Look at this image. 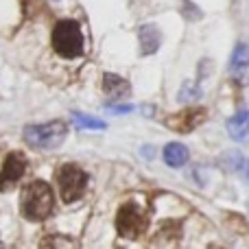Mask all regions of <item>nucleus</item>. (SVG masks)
Segmentation results:
<instances>
[{"instance_id":"2","label":"nucleus","mask_w":249,"mask_h":249,"mask_svg":"<svg viewBox=\"0 0 249 249\" xmlns=\"http://www.w3.org/2000/svg\"><path fill=\"white\" fill-rule=\"evenodd\" d=\"M53 48L64 59H74L83 53V31L77 20H59L53 29Z\"/></svg>"},{"instance_id":"5","label":"nucleus","mask_w":249,"mask_h":249,"mask_svg":"<svg viewBox=\"0 0 249 249\" xmlns=\"http://www.w3.org/2000/svg\"><path fill=\"white\" fill-rule=\"evenodd\" d=\"M149 228V216L146 212L142 210L138 203L129 201L124 206L118 208V214H116V230L118 234L124 238H138L140 234L146 232Z\"/></svg>"},{"instance_id":"19","label":"nucleus","mask_w":249,"mask_h":249,"mask_svg":"<svg viewBox=\"0 0 249 249\" xmlns=\"http://www.w3.org/2000/svg\"><path fill=\"white\" fill-rule=\"evenodd\" d=\"M142 153H144V158H153V146H144V149H142Z\"/></svg>"},{"instance_id":"16","label":"nucleus","mask_w":249,"mask_h":249,"mask_svg":"<svg viewBox=\"0 0 249 249\" xmlns=\"http://www.w3.org/2000/svg\"><path fill=\"white\" fill-rule=\"evenodd\" d=\"M201 96V90L199 88H195L193 83H184V88L179 90V94H177V99L184 101V103H188V101H195Z\"/></svg>"},{"instance_id":"10","label":"nucleus","mask_w":249,"mask_h":249,"mask_svg":"<svg viewBox=\"0 0 249 249\" xmlns=\"http://www.w3.org/2000/svg\"><path fill=\"white\" fill-rule=\"evenodd\" d=\"M103 92L114 101L127 99V96L131 94V86H129V81H124L121 74L105 72L103 74Z\"/></svg>"},{"instance_id":"12","label":"nucleus","mask_w":249,"mask_h":249,"mask_svg":"<svg viewBox=\"0 0 249 249\" xmlns=\"http://www.w3.org/2000/svg\"><path fill=\"white\" fill-rule=\"evenodd\" d=\"M164 162L171 168H179L188 162V149L179 142H171V144L164 146Z\"/></svg>"},{"instance_id":"7","label":"nucleus","mask_w":249,"mask_h":249,"mask_svg":"<svg viewBox=\"0 0 249 249\" xmlns=\"http://www.w3.org/2000/svg\"><path fill=\"white\" fill-rule=\"evenodd\" d=\"M203 118H206V109L203 107H188V109H184V112L175 114V116H168L166 124L179 133H188V131H193V129H197L199 124L203 123Z\"/></svg>"},{"instance_id":"1","label":"nucleus","mask_w":249,"mask_h":249,"mask_svg":"<svg viewBox=\"0 0 249 249\" xmlns=\"http://www.w3.org/2000/svg\"><path fill=\"white\" fill-rule=\"evenodd\" d=\"M55 208V195L53 188L42 179H35L22 188L20 195V210L24 219L29 221H44L51 216Z\"/></svg>"},{"instance_id":"13","label":"nucleus","mask_w":249,"mask_h":249,"mask_svg":"<svg viewBox=\"0 0 249 249\" xmlns=\"http://www.w3.org/2000/svg\"><path fill=\"white\" fill-rule=\"evenodd\" d=\"M39 249H79V241L66 234H48L42 238Z\"/></svg>"},{"instance_id":"17","label":"nucleus","mask_w":249,"mask_h":249,"mask_svg":"<svg viewBox=\"0 0 249 249\" xmlns=\"http://www.w3.org/2000/svg\"><path fill=\"white\" fill-rule=\"evenodd\" d=\"M184 7H186V13H184V16L188 18V20H197V18H201V11H199V9L195 7L193 2H188V0H184Z\"/></svg>"},{"instance_id":"20","label":"nucleus","mask_w":249,"mask_h":249,"mask_svg":"<svg viewBox=\"0 0 249 249\" xmlns=\"http://www.w3.org/2000/svg\"><path fill=\"white\" fill-rule=\"evenodd\" d=\"M0 249H2V241H0Z\"/></svg>"},{"instance_id":"14","label":"nucleus","mask_w":249,"mask_h":249,"mask_svg":"<svg viewBox=\"0 0 249 249\" xmlns=\"http://www.w3.org/2000/svg\"><path fill=\"white\" fill-rule=\"evenodd\" d=\"M249 68V46L247 44H236L232 53V61H230V70L234 74H243Z\"/></svg>"},{"instance_id":"4","label":"nucleus","mask_w":249,"mask_h":249,"mask_svg":"<svg viewBox=\"0 0 249 249\" xmlns=\"http://www.w3.org/2000/svg\"><path fill=\"white\" fill-rule=\"evenodd\" d=\"M57 186L66 203H72L83 197L88 188V173L77 164H64L57 168Z\"/></svg>"},{"instance_id":"18","label":"nucleus","mask_w":249,"mask_h":249,"mask_svg":"<svg viewBox=\"0 0 249 249\" xmlns=\"http://www.w3.org/2000/svg\"><path fill=\"white\" fill-rule=\"evenodd\" d=\"M105 109L109 114H127V112H131V105H107Z\"/></svg>"},{"instance_id":"8","label":"nucleus","mask_w":249,"mask_h":249,"mask_svg":"<svg viewBox=\"0 0 249 249\" xmlns=\"http://www.w3.org/2000/svg\"><path fill=\"white\" fill-rule=\"evenodd\" d=\"M138 39H140V53L142 55H153L162 46V33L155 24H142L138 29Z\"/></svg>"},{"instance_id":"15","label":"nucleus","mask_w":249,"mask_h":249,"mask_svg":"<svg viewBox=\"0 0 249 249\" xmlns=\"http://www.w3.org/2000/svg\"><path fill=\"white\" fill-rule=\"evenodd\" d=\"M72 123L77 124L79 129H105L107 127L105 121H99V118H94V116H88V114H83V112H72Z\"/></svg>"},{"instance_id":"6","label":"nucleus","mask_w":249,"mask_h":249,"mask_svg":"<svg viewBox=\"0 0 249 249\" xmlns=\"http://www.w3.org/2000/svg\"><path fill=\"white\" fill-rule=\"evenodd\" d=\"M26 171V158L20 151H11L4 158V164L0 168V190H11L22 179Z\"/></svg>"},{"instance_id":"9","label":"nucleus","mask_w":249,"mask_h":249,"mask_svg":"<svg viewBox=\"0 0 249 249\" xmlns=\"http://www.w3.org/2000/svg\"><path fill=\"white\" fill-rule=\"evenodd\" d=\"M221 166L230 173H236L249 184V158L243 155L241 151H225L221 155Z\"/></svg>"},{"instance_id":"11","label":"nucleus","mask_w":249,"mask_h":249,"mask_svg":"<svg viewBox=\"0 0 249 249\" xmlns=\"http://www.w3.org/2000/svg\"><path fill=\"white\" fill-rule=\"evenodd\" d=\"M228 133L234 142L249 144V112H238L228 121Z\"/></svg>"},{"instance_id":"3","label":"nucleus","mask_w":249,"mask_h":249,"mask_svg":"<svg viewBox=\"0 0 249 249\" xmlns=\"http://www.w3.org/2000/svg\"><path fill=\"white\" fill-rule=\"evenodd\" d=\"M68 136V124L64 121H51L44 124H26L24 142L33 149H57Z\"/></svg>"}]
</instances>
